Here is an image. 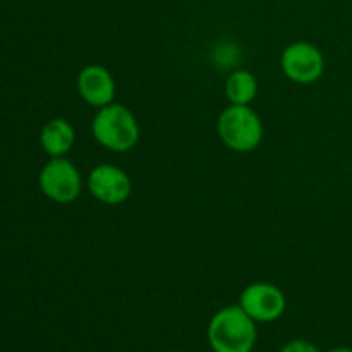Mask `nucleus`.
<instances>
[{"instance_id":"f257e3e1","label":"nucleus","mask_w":352,"mask_h":352,"mask_svg":"<svg viewBox=\"0 0 352 352\" xmlns=\"http://www.w3.org/2000/svg\"><path fill=\"white\" fill-rule=\"evenodd\" d=\"M254 320L237 306L217 311L208 325V342L213 352H251L256 342Z\"/></svg>"},{"instance_id":"f03ea898","label":"nucleus","mask_w":352,"mask_h":352,"mask_svg":"<svg viewBox=\"0 0 352 352\" xmlns=\"http://www.w3.org/2000/svg\"><path fill=\"white\" fill-rule=\"evenodd\" d=\"M91 133L96 143L117 153H126L140 140V124L133 110L120 103H109L93 117Z\"/></svg>"},{"instance_id":"7ed1b4c3","label":"nucleus","mask_w":352,"mask_h":352,"mask_svg":"<svg viewBox=\"0 0 352 352\" xmlns=\"http://www.w3.org/2000/svg\"><path fill=\"white\" fill-rule=\"evenodd\" d=\"M219 136L227 148L248 153L260 146L263 140V122L250 105H232L219 117Z\"/></svg>"},{"instance_id":"20e7f679","label":"nucleus","mask_w":352,"mask_h":352,"mask_svg":"<svg viewBox=\"0 0 352 352\" xmlns=\"http://www.w3.org/2000/svg\"><path fill=\"white\" fill-rule=\"evenodd\" d=\"M41 192L54 203L67 205L78 199L82 189V179L78 167L64 157L50 158L38 175Z\"/></svg>"},{"instance_id":"39448f33","label":"nucleus","mask_w":352,"mask_h":352,"mask_svg":"<svg viewBox=\"0 0 352 352\" xmlns=\"http://www.w3.org/2000/svg\"><path fill=\"white\" fill-rule=\"evenodd\" d=\"M280 67L287 79L298 85H313L325 71V58L318 47L308 41H294L282 52Z\"/></svg>"},{"instance_id":"423d86ee","label":"nucleus","mask_w":352,"mask_h":352,"mask_svg":"<svg viewBox=\"0 0 352 352\" xmlns=\"http://www.w3.org/2000/svg\"><path fill=\"white\" fill-rule=\"evenodd\" d=\"M239 306L256 323H270L284 315L287 299L277 285L256 282L241 292Z\"/></svg>"},{"instance_id":"0eeeda50","label":"nucleus","mask_w":352,"mask_h":352,"mask_svg":"<svg viewBox=\"0 0 352 352\" xmlns=\"http://www.w3.org/2000/svg\"><path fill=\"white\" fill-rule=\"evenodd\" d=\"M86 184L93 198L109 206L122 205L133 191V182L127 172L110 164L96 165L89 172Z\"/></svg>"},{"instance_id":"6e6552de","label":"nucleus","mask_w":352,"mask_h":352,"mask_svg":"<svg viewBox=\"0 0 352 352\" xmlns=\"http://www.w3.org/2000/svg\"><path fill=\"white\" fill-rule=\"evenodd\" d=\"M78 93L88 105L102 109L113 102L116 96V81L109 69L103 65L89 64L78 74Z\"/></svg>"},{"instance_id":"1a4fd4ad","label":"nucleus","mask_w":352,"mask_h":352,"mask_svg":"<svg viewBox=\"0 0 352 352\" xmlns=\"http://www.w3.org/2000/svg\"><path fill=\"white\" fill-rule=\"evenodd\" d=\"M76 133L74 127L62 117L50 119L40 133V143L45 153L50 155V158L65 157L74 146Z\"/></svg>"},{"instance_id":"9d476101","label":"nucleus","mask_w":352,"mask_h":352,"mask_svg":"<svg viewBox=\"0 0 352 352\" xmlns=\"http://www.w3.org/2000/svg\"><path fill=\"white\" fill-rule=\"evenodd\" d=\"M226 95L232 105H250L258 95V81L250 71H234L226 81Z\"/></svg>"},{"instance_id":"9b49d317","label":"nucleus","mask_w":352,"mask_h":352,"mask_svg":"<svg viewBox=\"0 0 352 352\" xmlns=\"http://www.w3.org/2000/svg\"><path fill=\"white\" fill-rule=\"evenodd\" d=\"M280 352H320L318 347L313 346L308 340H292V342L285 344Z\"/></svg>"},{"instance_id":"f8f14e48","label":"nucleus","mask_w":352,"mask_h":352,"mask_svg":"<svg viewBox=\"0 0 352 352\" xmlns=\"http://www.w3.org/2000/svg\"><path fill=\"white\" fill-rule=\"evenodd\" d=\"M330 352H352L351 347H336V349H332Z\"/></svg>"}]
</instances>
